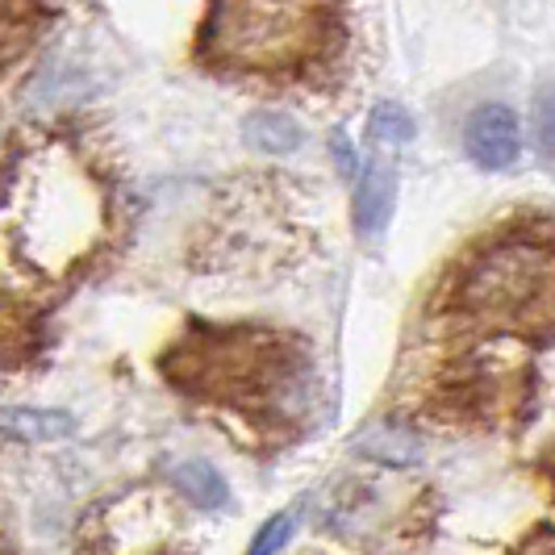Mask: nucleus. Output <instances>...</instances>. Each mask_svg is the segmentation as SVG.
I'll return each mask as SVG.
<instances>
[{"mask_svg":"<svg viewBox=\"0 0 555 555\" xmlns=\"http://www.w3.org/2000/svg\"><path fill=\"white\" fill-rule=\"evenodd\" d=\"M171 485L193 501L196 509H218V505H225V493H230L222 473H218L214 464H205V460H184V464L171 473Z\"/></svg>","mask_w":555,"mask_h":555,"instance_id":"nucleus-8","label":"nucleus"},{"mask_svg":"<svg viewBox=\"0 0 555 555\" xmlns=\"http://www.w3.org/2000/svg\"><path fill=\"white\" fill-rule=\"evenodd\" d=\"M464 146L468 159L485 171H505L522 155V126L505 105H480L464 121Z\"/></svg>","mask_w":555,"mask_h":555,"instance_id":"nucleus-3","label":"nucleus"},{"mask_svg":"<svg viewBox=\"0 0 555 555\" xmlns=\"http://www.w3.org/2000/svg\"><path fill=\"white\" fill-rule=\"evenodd\" d=\"M334 155H338V167H343V171H351V146H347L343 134H334Z\"/></svg>","mask_w":555,"mask_h":555,"instance_id":"nucleus-12","label":"nucleus"},{"mask_svg":"<svg viewBox=\"0 0 555 555\" xmlns=\"http://www.w3.org/2000/svg\"><path fill=\"white\" fill-rule=\"evenodd\" d=\"M539 151L543 159H552V96H539Z\"/></svg>","mask_w":555,"mask_h":555,"instance_id":"nucleus-11","label":"nucleus"},{"mask_svg":"<svg viewBox=\"0 0 555 555\" xmlns=\"http://www.w3.org/2000/svg\"><path fill=\"white\" fill-rule=\"evenodd\" d=\"M209 34L238 63H284L309 42L313 9L309 0H218Z\"/></svg>","mask_w":555,"mask_h":555,"instance_id":"nucleus-1","label":"nucleus"},{"mask_svg":"<svg viewBox=\"0 0 555 555\" xmlns=\"http://www.w3.org/2000/svg\"><path fill=\"white\" fill-rule=\"evenodd\" d=\"M356 451L363 460H376V464H397V468H410L422 460V435H414L410 426L401 422H372L363 435H356Z\"/></svg>","mask_w":555,"mask_h":555,"instance_id":"nucleus-4","label":"nucleus"},{"mask_svg":"<svg viewBox=\"0 0 555 555\" xmlns=\"http://www.w3.org/2000/svg\"><path fill=\"white\" fill-rule=\"evenodd\" d=\"M372 139L380 146H401V142L414 139V117L401 109V105H376L372 109Z\"/></svg>","mask_w":555,"mask_h":555,"instance_id":"nucleus-9","label":"nucleus"},{"mask_svg":"<svg viewBox=\"0 0 555 555\" xmlns=\"http://www.w3.org/2000/svg\"><path fill=\"white\" fill-rule=\"evenodd\" d=\"M293 527H297V518L293 514H276L268 527L255 534V543H250V552L255 555H268V552H280L284 547V539L293 534Z\"/></svg>","mask_w":555,"mask_h":555,"instance_id":"nucleus-10","label":"nucleus"},{"mask_svg":"<svg viewBox=\"0 0 555 555\" xmlns=\"http://www.w3.org/2000/svg\"><path fill=\"white\" fill-rule=\"evenodd\" d=\"M72 417L55 410H0V435L22 439V443H55L72 435Z\"/></svg>","mask_w":555,"mask_h":555,"instance_id":"nucleus-7","label":"nucleus"},{"mask_svg":"<svg viewBox=\"0 0 555 555\" xmlns=\"http://www.w3.org/2000/svg\"><path fill=\"white\" fill-rule=\"evenodd\" d=\"M547 297H552V259H547V250L530 247L489 255L473 272L468 288H464V301L473 309L518 313V318L530 313V301L547 306Z\"/></svg>","mask_w":555,"mask_h":555,"instance_id":"nucleus-2","label":"nucleus"},{"mask_svg":"<svg viewBox=\"0 0 555 555\" xmlns=\"http://www.w3.org/2000/svg\"><path fill=\"white\" fill-rule=\"evenodd\" d=\"M243 139H247V146L259 151V155H293V151L306 142V134H301V126H297L288 113L259 109L247 117Z\"/></svg>","mask_w":555,"mask_h":555,"instance_id":"nucleus-6","label":"nucleus"},{"mask_svg":"<svg viewBox=\"0 0 555 555\" xmlns=\"http://www.w3.org/2000/svg\"><path fill=\"white\" fill-rule=\"evenodd\" d=\"M392 201H397V180L389 167L367 164L356 189V225L363 234H380L392 218Z\"/></svg>","mask_w":555,"mask_h":555,"instance_id":"nucleus-5","label":"nucleus"}]
</instances>
